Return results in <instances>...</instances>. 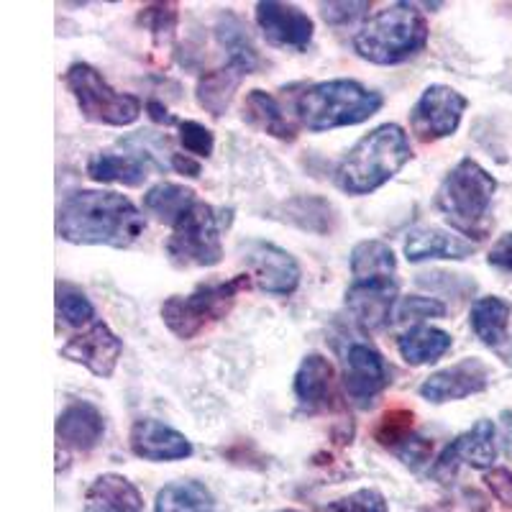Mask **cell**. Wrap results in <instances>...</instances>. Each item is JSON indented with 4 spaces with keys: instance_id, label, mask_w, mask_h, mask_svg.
Wrapping results in <instances>:
<instances>
[{
    "instance_id": "obj_26",
    "label": "cell",
    "mask_w": 512,
    "mask_h": 512,
    "mask_svg": "<svg viewBox=\"0 0 512 512\" xmlns=\"http://www.w3.org/2000/svg\"><path fill=\"white\" fill-rule=\"evenodd\" d=\"M512 305L502 297H479L472 305V331L484 346H500L507 338Z\"/></svg>"
},
{
    "instance_id": "obj_39",
    "label": "cell",
    "mask_w": 512,
    "mask_h": 512,
    "mask_svg": "<svg viewBox=\"0 0 512 512\" xmlns=\"http://www.w3.org/2000/svg\"><path fill=\"white\" fill-rule=\"evenodd\" d=\"M489 492L497 497V502H502L505 507H512V472L510 469H492V472L484 477Z\"/></svg>"
},
{
    "instance_id": "obj_5",
    "label": "cell",
    "mask_w": 512,
    "mask_h": 512,
    "mask_svg": "<svg viewBox=\"0 0 512 512\" xmlns=\"http://www.w3.org/2000/svg\"><path fill=\"white\" fill-rule=\"evenodd\" d=\"M382 95L364 88L356 80L315 82L295 100L300 123L308 131H333V128L364 123L382 108Z\"/></svg>"
},
{
    "instance_id": "obj_24",
    "label": "cell",
    "mask_w": 512,
    "mask_h": 512,
    "mask_svg": "<svg viewBox=\"0 0 512 512\" xmlns=\"http://www.w3.org/2000/svg\"><path fill=\"white\" fill-rule=\"evenodd\" d=\"M244 113H246V121H249L251 126H256L259 131H264V134L274 136V139H282V141L297 139V128L292 126L290 118L285 116L282 105L277 103L274 95L264 93V90H251V93L246 95Z\"/></svg>"
},
{
    "instance_id": "obj_27",
    "label": "cell",
    "mask_w": 512,
    "mask_h": 512,
    "mask_svg": "<svg viewBox=\"0 0 512 512\" xmlns=\"http://www.w3.org/2000/svg\"><path fill=\"white\" fill-rule=\"evenodd\" d=\"M198 203L195 192L185 185H175V182H159L152 190L144 195V210L157 216L159 221L172 223L175 226L192 205Z\"/></svg>"
},
{
    "instance_id": "obj_29",
    "label": "cell",
    "mask_w": 512,
    "mask_h": 512,
    "mask_svg": "<svg viewBox=\"0 0 512 512\" xmlns=\"http://www.w3.org/2000/svg\"><path fill=\"white\" fill-rule=\"evenodd\" d=\"M154 512H213V495L200 482H172L159 489Z\"/></svg>"
},
{
    "instance_id": "obj_2",
    "label": "cell",
    "mask_w": 512,
    "mask_h": 512,
    "mask_svg": "<svg viewBox=\"0 0 512 512\" xmlns=\"http://www.w3.org/2000/svg\"><path fill=\"white\" fill-rule=\"evenodd\" d=\"M413 157L405 128L384 123L356 141L336 169L338 187L349 195H369L392 180Z\"/></svg>"
},
{
    "instance_id": "obj_21",
    "label": "cell",
    "mask_w": 512,
    "mask_h": 512,
    "mask_svg": "<svg viewBox=\"0 0 512 512\" xmlns=\"http://www.w3.org/2000/svg\"><path fill=\"white\" fill-rule=\"evenodd\" d=\"M144 497L121 474H100L85 495V512H141Z\"/></svg>"
},
{
    "instance_id": "obj_43",
    "label": "cell",
    "mask_w": 512,
    "mask_h": 512,
    "mask_svg": "<svg viewBox=\"0 0 512 512\" xmlns=\"http://www.w3.org/2000/svg\"><path fill=\"white\" fill-rule=\"evenodd\" d=\"M280 512H300V510H280Z\"/></svg>"
},
{
    "instance_id": "obj_38",
    "label": "cell",
    "mask_w": 512,
    "mask_h": 512,
    "mask_svg": "<svg viewBox=\"0 0 512 512\" xmlns=\"http://www.w3.org/2000/svg\"><path fill=\"white\" fill-rule=\"evenodd\" d=\"M431 451H433V443L425 441V438L420 436H410L408 441L400 443V446L395 448V454L400 456L405 464L413 466V469H418V466H423L425 461L431 459Z\"/></svg>"
},
{
    "instance_id": "obj_3",
    "label": "cell",
    "mask_w": 512,
    "mask_h": 512,
    "mask_svg": "<svg viewBox=\"0 0 512 512\" xmlns=\"http://www.w3.org/2000/svg\"><path fill=\"white\" fill-rule=\"evenodd\" d=\"M428 34V21L413 3H392L364 21L354 36V49L372 64H400L423 52Z\"/></svg>"
},
{
    "instance_id": "obj_31",
    "label": "cell",
    "mask_w": 512,
    "mask_h": 512,
    "mask_svg": "<svg viewBox=\"0 0 512 512\" xmlns=\"http://www.w3.org/2000/svg\"><path fill=\"white\" fill-rule=\"evenodd\" d=\"M413 410L408 408H392L379 418L377 428H374V438L382 446L397 448L400 443L408 441L413 436Z\"/></svg>"
},
{
    "instance_id": "obj_13",
    "label": "cell",
    "mask_w": 512,
    "mask_h": 512,
    "mask_svg": "<svg viewBox=\"0 0 512 512\" xmlns=\"http://www.w3.org/2000/svg\"><path fill=\"white\" fill-rule=\"evenodd\" d=\"M487 384L489 367L477 356H469V359L456 361L441 372H433L420 384V397L433 402V405H443V402L479 395V392L487 390Z\"/></svg>"
},
{
    "instance_id": "obj_15",
    "label": "cell",
    "mask_w": 512,
    "mask_h": 512,
    "mask_svg": "<svg viewBox=\"0 0 512 512\" xmlns=\"http://www.w3.org/2000/svg\"><path fill=\"white\" fill-rule=\"evenodd\" d=\"M256 24L274 47L308 49L313 41V18L290 3H277V0L256 3Z\"/></svg>"
},
{
    "instance_id": "obj_10",
    "label": "cell",
    "mask_w": 512,
    "mask_h": 512,
    "mask_svg": "<svg viewBox=\"0 0 512 512\" xmlns=\"http://www.w3.org/2000/svg\"><path fill=\"white\" fill-rule=\"evenodd\" d=\"M244 262L251 282L267 295L287 297L300 285V264L295 256L269 241H249L244 246Z\"/></svg>"
},
{
    "instance_id": "obj_30",
    "label": "cell",
    "mask_w": 512,
    "mask_h": 512,
    "mask_svg": "<svg viewBox=\"0 0 512 512\" xmlns=\"http://www.w3.org/2000/svg\"><path fill=\"white\" fill-rule=\"evenodd\" d=\"M397 259L395 251L384 241H361L351 251V274L354 280H379L395 277Z\"/></svg>"
},
{
    "instance_id": "obj_16",
    "label": "cell",
    "mask_w": 512,
    "mask_h": 512,
    "mask_svg": "<svg viewBox=\"0 0 512 512\" xmlns=\"http://www.w3.org/2000/svg\"><path fill=\"white\" fill-rule=\"evenodd\" d=\"M390 367L384 356L369 344H351L346 351V374L344 387L346 395L359 405L369 408L374 397L390 384Z\"/></svg>"
},
{
    "instance_id": "obj_19",
    "label": "cell",
    "mask_w": 512,
    "mask_h": 512,
    "mask_svg": "<svg viewBox=\"0 0 512 512\" xmlns=\"http://www.w3.org/2000/svg\"><path fill=\"white\" fill-rule=\"evenodd\" d=\"M105 436V418L93 402H72L57 418V441L59 446L75 448V451H90L98 446Z\"/></svg>"
},
{
    "instance_id": "obj_32",
    "label": "cell",
    "mask_w": 512,
    "mask_h": 512,
    "mask_svg": "<svg viewBox=\"0 0 512 512\" xmlns=\"http://www.w3.org/2000/svg\"><path fill=\"white\" fill-rule=\"evenodd\" d=\"M57 315L67 326H85L95 318V308L88 297L72 287H57Z\"/></svg>"
},
{
    "instance_id": "obj_17",
    "label": "cell",
    "mask_w": 512,
    "mask_h": 512,
    "mask_svg": "<svg viewBox=\"0 0 512 512\" xmlns=\"http://www.w3.org/2000/svg\"><path fill=\"white\" fill-rule=\"evenodd\" d=\"M128 446L144 461H180L192 456L190 438L154 418H141L131 425Z\"/></svg>"
},
{
    "instance_id": "obj_7",
    "label": "cell",
    "mask_w": 512,
    "mask_h": 512,
    "mask_svg": "<svg viewBox=\"0 0 512 512\" xmlns=\"http://www.w3.org/2000/svg\"><path fill=\"white\" fill-rule=\"evenodd\" d=\"M64 85L75 95L80 113L88 121L103 126H131L141 116V100L136 95L113 90L93 64H70L64 72Z\"/></svg>"
},
{
    "instance_id": "obj_36",
    "label": "cell",
    "mask_w": 512,
    "mask_h": 512,
    "mask_svg": "<svg viewBox=\"0 0 512 512\" xmlns=\"http://www.w3.org/2000/svg\"><path fill=\"white\" fill-rule=\"evenodd\" d=\"M446 313V305L433 300V297H402L397 305V320H423V318H441Z\"/></svg>"
},
{
    "instance_id": "obj_34",
    "label": "cell",
    "mask_w": 512,
    "mask_h": 512,
    "mask_svg": "<svg viewBox=\"0 0 512 512\" xmlns=\"http://www.w3.org/2000/svg\"><path fill=\"white\" fill-rule=\"evenodd\" d=\"M326 512H387V500L377 489H356L351 495L331 502Z\"/></svg>"
},
{
    "instance_id": "obj_22",
    "label": "cell",
    "mask_w": 512,
    "mask_h": 512,
    "mask_svg": "<svg viewBox=\"0 0 512 512\" xmlns=\"http://www.w3.org/2000/svg\"><path fill=\"white\" fill-rule=\"evenodd\" d=\"M333 364L323 354H308L295 372V397L303 408L313 410L323 405L331 392Z\"/></svg>"
},
{
    "instance_id": "obj_14",
    "label": "cell",
    "mask_w": 512,
    "mask_h": 512,
    "mask_svg": "<svg viewBox=\"0 0 512 512\" xmlns=\"http://www.w3.org/2000/svg\"><path fill=\"white\" fill-rule=\"evenodd\" d=\"M397 292H400V285L395 277L354 280L346 290V308L364 331H382L392 318Z\"/></svg>"
},
{
    "instance_id": "obj_6",
    "label": "cell",
    "mask_w": 512,
    "mask_h": 512,
    "mask_svg": "<svg viewBox=\"0 0 512 512\" xmlns=\"http://www.w3.org/2000/svg\"><path fill=\"white\" fill-rule=\"evenodd\" d=\"M251 285L249 274H239L226 282L198 285L190 295H172L162 303V320L169 331L182 341H190L205 328L231 313L241 290Z\"/></svg>"
},
{
    "instance_id": "obj_40",
    "label": "cell",
    "mask_w": 512,
    "mask_h": 512,
    "mask_svg": "<svg viewBox=\"0 0 512 512\" xmlns=\"http://www.w3.org/2000/svg\"><path fill=\"white\" fill-rule=\"evenodd\" d=\"M487 262L492 264V267L502 269V272H512V233H505V236L492 246Z\"/></svg>"
},
{
    "instance_id": "obj_28",
    "label": "cell",
    "mask_w": 512,
    "mask_h": 512,
    "mask_svg": "<svg viewBox=\"0 0 512 512\" xmlns=\"http://www.w3.org/2000/svg\"><path fill=\"white\" fill-rule=\"evenodd\" d=\"M241 72L233 70V67H223V70H213L205 72L203 77L198 80V103L203 105L205 111L210 113L213 118H221L226 113V108L231 105L233 93L239 88L241 82Z\"/></svg>"
},
{
    "instance_id": "obj_18",
    "label": "cell",
    "mask_w": 512,
    "mask_h": 512,
    "mask_svg": "<svg viewBox=\"0 0 512 512\" xmlns=\"http://www.w3.org/2000/svg\"><path fill=\"white\" fill-rule=\"evenodd\" d=\"M154 154L146 149H131V152H100L93 154L88 162V177L95 182H118L126 187H141L152 169Z\"/></svg>"
},
{
    "instance_id": "obj_23",
    "label": "cell",
    "mask_w": 512,
    "mask_h": 512,
    "mask_svg": "<svg viewBox=\"0 0 512 512\" xmlns=\"http://www.w3.org/2000/svg\"><path fill=\"white\" fill-rule=\"evenodd\" d=\"M454 346V338L446 331L433 326H415L408 333H402L397 338V351L408 364L413 367H423V364H433L441 356H446Z\"/></svg>"
},
{
    "instance_id": "obj_12",
    "label": "cell",
    "mask_w": 512,
    "mask_h": 512,
    "mask_svg": "<svg viewBox=\"0 0 512 512\" xmlns=\"http://www.w3.org/2000/svg\"><path fill=\"white\" fill-rule=\"evenodd\" d=\"M121 354L123 341L108 328V323H103V320H95L88 331L70 338V341L59 349V356L75 361V364H82L90 374H95V377L100 379L113 377Z\"/></svg>"
},
{
    "instance_id": "obj_41",
    "label": "cell",
    "mask_w": 512,
    "mask_h": 512,
    "mask_svg": "<svg viewBox=\"0 0 512 512\" xmlns=\"http://www.w3.org/2000/svg\"><path fill=\"white\" fill-rule=\"evenodd\" d=\"M172 167L187 177H200L203 175V167H200L198 159H190L187 154H172Z\"/></svg>"
},
{
    "instance_id": "obj_1",
    "label": "cell",
    "mask_w": 512,
    "mask_h": 512,
    "mask_svg": "<svg viewBox=\"0 0 512 512\" xmlns=\"http://www.w3.org/2000/svg\"><path fill=\"white\" fill-rule=\"evenodd\" d=\"M144 228L141 210L111 190H77L57 208V236L77 246L128 249Z\"/></svg>"
},
{
    "instance_id": "obj_35",
    "label": "cell",
    "mask_w": 512,
    "mask_h": 512,
    "mask_svg": "<svg viewBox=\"0 0 512 512\" xmlns=\"http://www.w3.org/2000/svg\"><path fill=\"white\" fill-rule=\"evenodd\" d=\"M141 24L152 31L157 39L162 36H172L177 29V6L172 3H154V6H146L141 11Z\"/></svg>"
},
{
    "instance_id": "obj_42",
    "label": "cell",
    "mask_w": 512,
    "mask_h": 512,
    "mask_svg": "<svg viewBox=\"0 0 512 512\" xmlns=\"http://www.w3.org/2000/svg\"><path fill=\"white\" fill-rule=\"evenodd\" d=\"M146 111H149V116H152L154 121L164 123V126H175V123H180L175 116H169L167 108H162V103H157V100H149V103H146Z\"/></svg>"
},
{
    "instance_id": "obj_8",
    "label": "cell",
    "mask_w": 512,
    "mask_h": 512,
    "mask_svg": "<svg viewBox=\"0 0 512 512\" xmlns=\"http://www.w3.org/2000/svg\"><path fill=\"white\" fill-rule=\"evenodd\" d=\"M223 218L208 203H195L185 216L172 226L167 241V256L180 269L216 267L223 259L221 244Z\"/></svg>"
},
{
    "instance_id": "obj_9",
    "label": "cell",
    "mask_w": 512,
    "mask_h": 512,
    "mask_svg": "<svg viewBox=\"0 0 512 512\" xmlns=\"http://www.w3.org/2000/svg\"><path fill=\"white\" fill-rule=\"evenodd\" d=\"M469 100L448 85H428L410 111V128L423 144L454 136Z\"/></svg>"
},
{
    "instance_id": "obj_33",
    "label": "cell",
    "mask_w": 512,
    "mask_h": 512,
    "mask_svg": "<svg viewBox=\"0 0 512 512\" xmlns=\"http://www.w3.org/2000/svg\"><path fill=\"white\" fill-rule=\"evenodd\" d=\"M180 144L185 146V152L192 157H205L208 159L216 149V136L210 128H205L198 121H180Z\"/></svg>"
},
{
    "instance_id": "obj_25",
    "label": "cell",
    "mask_w": 512,
    "mask_h": 512,
    "mask_svg": "<svg viewBox=\"0 0 512 512\" xmlns=\"http://www.w3.org/2000/svg\"><path fill=\"white\" fill-rule=\"evenodd\" d=\"M216 36L221 41V47L228 52V67L239 70L241 75H251L259 67V54L251 44L241 18H236L233 13H223L216 26Z\"/></svg>"
},
{
    "instance_id": "obj_11",
    "label": "cell",
    "mask_w": 512,
    "mask_h": 512,
    "mask_svg": "<svg viewBox=\"0 0 512 512\" xmlns=\"http://www.w3.org/2000/svg\"><path fill=\"white\" fill-rule=\"evenodd\" d=\"M497 459V431L492 420H477L466 433L456 436L441 451L433 464L431 474L441 484H448L456 477L459 464H469L474 469H489Z\"/></svg>"
},
{
    "instance_id": "obj_37",
    "label": "cell",
    "mask_w": 512,
    "mask_h": 512,
    "mask_svg": "<svg viewBox=\"0 0 512 512\" xmlns=\"http://www.w3.org/2000/svg\"><path fill=\"white\" fill-rule=\"evenodd\" d=\"M369 3H320V13L326 18V24L344 26L354 18H359L361 13L369 11Z\"/></svg>"
},
{
    "instance_id": "obj_4",
    "label": "cell",
    "mask_w": 512,
    "mask_h": 512,
    "mask_svg": "<svg viewBox=\"0 0 512 512\" xmlns=\"http://www.w3.org/2000/svg\"><path fill=\"white\" fill-rule=\"evenodd\" d=\"M497 180L474 159H461L438 187L436 205L451 228L464 236L484 239L489 228V208Z\"/></svg>"
},
{
    "instance_id": "obj_20",
    "label": "cell",
    "mask_w": 512,
    "mask_h": 512,
    "mask_svg": "<svg viewBox=\"0 0 512 512\" xmlns=\"http://www.w3.org/2000/svg\"><path fill=\"white\" fill-rule=\"evenodd\" d=\"M474 254L472 241L454 236L451 231H443L436 226H420L408 233L405 239V256L408 262H428V259H466Z\"/></svg>"
}]
</instances>
